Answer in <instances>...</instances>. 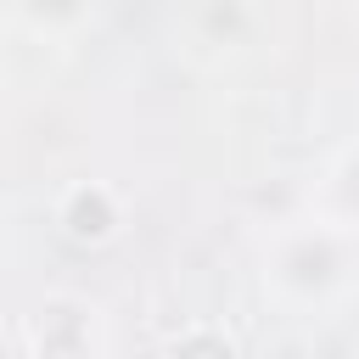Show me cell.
Returning <instances> with one entry per match:
<instances>
[{"instance_id": "obj_1", "label": "cell", "mask_w": 359, "mask_h": 359, "mask_svg": "<svg viewBox=\"0 0 359 359\" xmlns=\"http://www.w3.org/2000/svg\"><path fill=\"white\" fill-rule=\"evenodd\" d=\"M34 342H39V359H90L95 331L79 303H45L34 320Z\"/></svg>"}, {"instance_id": "obj_2", "label": "cell", "mask_w": 359, "mask_h": 359, "mask_svg": "<svg viewBox=\"0 0 359 359\" xmlns=\"http://www.w3.org/2000/svg\"><path fill=\"white\" fill-rule=\"evenodd\" d=\"M62 224H67L73 241H107L118 230V208H112V196L101 185H79L67 196V208H62Z\"/></svg>"}, {"instance_id": "obj_3", "label": "cell", "mask_w": 359, "mask_h": 359, "mask_svg": "<svg viewBox=\"0 0 359 359\" xmlns=\"http://www.w3.org/2000/svg\"><path fill=\"white\" fill-rule=\"evenodd\" d=\"M168 359H236V348L224 337H213V331H191L185 342L168 348Z\"/></svg>"}]
</instances>
